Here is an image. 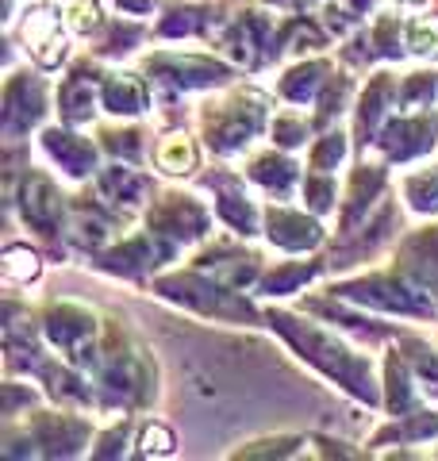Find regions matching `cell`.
Here are the masks:
<instances>
[{
	"label": "cell",
	"mask_w": 438,
	"mask_h": 461,
	"mask_svg": "<svg viewBox=\"0 0 438 461\" xmlns=\"http://www.w3.org/2000/svg\"><path fill=\"white\" fill-rule=\"evenodd\" d=\"M388 388H392V396H388V408H392V411H407V408H412V388H407V373L400 369L397 357L388 362Z\"/></svg>",
	"instance_id": "f1b7e54d"
},
{
	"label": "cell",
	"mask_w": 438,
	"mask_h": 461,
	"mask_svg": "<svg viewBox=\"0 0 438 461\" xmlns=\"http://www.w3.org/2000/svg\"><path fill=\"white\" fill-rule=\"evenodd\" d=\"M412 50H419V54H434L438 50V20H419V23H412Z\"/></svg>",
	"instance_id": "4dcf8cb0"
},
{
	"label": "cell",
	"mask_w": 438,
	"mask_h": 461,
	"mask_svg": "<svg viewBox=\"0 0 438 461\" xmlns=\"http://www.w3.org/2000/svg\"><path fill=\"white\" fill-rule=\"evenodd\" d=\"M219 215H224V220L235 230H242V235H251V230H254V208L246 204L242 196H224V200H219Z\"/></svg>",
	"instance_id": "d4e9b609"
},
{
	"label": "cell",
	"mask_w": 438,
	"mask_h": 461,
	"mask_svg": "<svg viewBox=\"0 0 438 461\" xmlns=\"http://www.w3.org/2000/svg\"><path fill=\"white\" fill-rule=\"evenodd\" d=\"M342 296L361 300V304H373V308H385V312H407V315H427L431 312L427 300L407 293V288L397 285V281H358V285H346Z\"/></svg>",
	"instance_id": "3957f363"
},
{
	"label": "cell",
	"mask_w": 438,
	"mask_h": 461,
	"mask_svg": "<svg viewBox=\"0 0 438 461\" xmlns=\"http://www.w3.org/2000/svg\"><path fill=\"white\" fill-rule=\"evenodd\" d=\"M258 123H261V108H239V112H231L227 120L212 131V147L215 150H235V147H242V142L258 131Z\"/></svg>",
	"instance_id": "4fadbf2b"
},
{
	"label": "cell",
	"mask_w": 438,
	"mask_h": 461,
	"mask_svg": "<svg viewBox=\"0 0 438 461\" xmlns=\"http://www.w3.org/2000/svg\"><path fill=\"white\" fill-rule=\"evenodd\" d=\"M407 5H419V0H407Z\"/></svg>",
	"instance_id": "7dc6e473"
},
{
	"label": "cell",
	"mask_w": 438,
	"mask_h": 461,
	"mask_svg": "<svg viewBox=\"0 0 438 461\" xmlns=\"http://www.w3.org/2000/svg\"><path fill=\"white\" fill-rule=\"evenodd\" d=\"M381 189V169H358L354 189H350V208H346V223H358V215L370 208V200Z\"/></svg>",
	"instance_id": "44dd1931"
},
{
	"label": "cell",
	"mask_w": 438,
	"mask_h": 461,
	"mask_svg": "<svg viewBox=\"0 0 438 461\" xmlns=\"http://www.w3.org/2000/svg\"><path fill=\"white\" fill-rule=\"evenodd\" d=\"M54 16L50 12H35V20H27V42H39L42 35H54Z\"/></svg>",
	"instance_id": "8d00e7d4"
},
{
	"label": "cell",
	"mask_w": 438,
	"mask_h": 461,
	"mask_svg": "<svg viewBox=\"0 0 438 461\" xmlns=\"http://www.w3.org/2000/svg\"><path fill=\"white\" fill-rule=\"evenodd\" d=\"M304 193H308V200H312V208H315V212H324V208H331L334 185H331L327 177H308V185H304Z\"/></svg>",
	"instance_id": "836d02e7"
},
{
	"label": "cell",
	"mask_w": 438,
	"mask_h": 461,
	"mask_svg": "<svg viewBox=\"0 0 438 461\" xmlns=\"http://www.w3.org/2000/svg\"><path fill=\"white\" fill-rule=\"evenodd\" d=\"M324 74H327V66H319V62L292 69V74L281 81V93H285L288 100H297V104H304L308 96L319 93V85H324Z\"/></svg>",
	"instance_id": "ac0fdd59"
},
{
	"label": "cell",
	"mask_w": 438,
	"mask_h": 461,
	"mask_svg": "<svg viewBox=\"0 0 438 461\" xmlns=\"http://www.w3.org/2000/svg\"><path fill=\"white\" fill-rule=\"evenodd\" d=\"M105 384L112 388V393H123V396H146V369H142L139 357L120 354L105 369Z\"/></svg>",
	"instance_id": "9a60e30c"
},
{
	"label": "cell",
	"mask_w": 438,
	"mask_h": 461,
	"mask_svg": "<svg viewBox=\"0 0 438 461\" xmlns=\"http://www.w3.org/2000/svg\"><path fill=\"white\" fill-rule=\"evenodd\" d=\"M93 23H96V8L93 5H78V8H73V27H78V32H89Z\"/></svg>",
	"instance_id": "60d3db41"
},
{
	"label": "cell",
	"mask_w": 438,
	"mask_h": 461,
	"mask_svg": "<svg viewBox=\"0 0 438 461\" xmlns=\"http://www.w3.org/2000/svg\"><path fill=\"white\" fill-rule=\"evenodd\" d=\"M142 189H146V181L135 177V173L123 169V166H115L100 177V193H105L108 200H127V204H135V200L142 196Z\"/></svg>",
	"instance_id": "ffe728a7"
},
{
	"label": "cell",
	"mask_w": 438,
	"mask_h": 461,
	"mask_svg": "<svg viewBox=\"0 0 438 461\" xmlns=\"http://www.w3.org/2000/svg\"><path fill=\"white\" fill-rule=\"evenodd\" d=\"M120 8H146V0H120Z\"/></svg>",
	"instance_id": "ee69618b"
},
{
	"label": "cell",
	"mask_w": 438,
	"mask_h": 461,
	"mask_svg": "<svg viewBox=\"0 0 438 461\" xmlns=\"http://www.w3.org/2000/svg\"><path fill=\"white\" fill-rule=\"evenodd\" d=\"M281 5H304V0H281Z\"/></svg>",
	"instance_id": "bcb514c9"
},
{
	"label": "cell",
	"mask_w": 438,
	"mask_h": 461,
	"mask_svg": "<svg viewBox=\"0 0 438 461\" xmlns=\"http://www.w3.org/2000/svg\"><path fill=\"white\" fill-rule=\"evenodd\" d=\"M158 293H166L173 300H185L208 315H231V320H251V304L239 300L235 293H227L224 285H212V281H200V277H169L158 285Z\"/></svg>",
	"instance_id": "7a4b0ae2"
},
{
	"label": "cell",
	"mask_w": 438,
	"mask_h": 461,
	"mask_svg": "<svg viewBox=\"0 0 438 461\" xmlns=\"http://www.w3.org/2000/svg\"><path fill=\"white\" fill-rule=\"evenodd\" d=\"M93 100H96V89L89 77H69L62 85V115L66 120H85L93 112Z\"/></svg>",
	"instance_id": "d6986e66"
},
{
	"label": "cell",
	"mask_w": 438,
	"mask_h": 461,
	"mask_svg": "<svg viewBox=\"0 0 438 461\" xmlns=\"http://www.w3.org/2000/svg\"><path fill=\"white\" fill-rule=\"evenodd\" d=\"M304 139V127L297 120H277V142H285V147H297Z\"/></svg>",
	"instance_id": "f35d334b"
},
{
	"label": "cell",
	"mask_w": 438,
	"mask_h": 461,
	"mask_svg": "<svg viewBox=\"0 0 438 461\" xmlns=\"http://www.w3.org/2000/svg\"><path fill=\"white\" fill-rule=\"evenodd\" d=\"M5 273H8V277H16V281H32L39 273V258L27 247H12L5 254Z\"/></svg>",
	"instance_id": "4316f807"
},
{
	"label": "cell",
	"mask_w": 438,
	"mask_h": 461,
	"mask_svg": "<svg viewBox=\"0 0 438 461\" xmlns=\"http://www.w3.org/2000/svg\"><path fill=\"white\" fill-rule=\"evenodd\" d=\"M377 47L385 54H400V39H397V20H381L377 27Z\"/></svg>",
	"instance_id": "74e56055"
},
{
	"label": "cell",
	"mask_w": 438,
	"mask_h": 461,
	"mask_svg": "<svg viewBox=\"0 0 438 461\" xmlns=\"http://www.w3.org/2000/svg\"><path fill=\"white\" fill-rule=\"evenodd\" d=\"M342 154H346V139H342V135H327V139L312 150V169L327 173V169H334V166L342 162Z\"/></svg>",
	"instance_id": "83f0119b"
},
{
	"label": "cell",
	"mask_w": 438,
	"mask_h": 461,
	"mask_svg": "<svg viewBox=\"0 0 438 461\" xmlns=\"http://www.w3.org/2000/svg\"><path fill=\"white\" fill-rule=\"evenodd\" d=\"M407 273L419 285H438V230H431V235H423L407 247Z\"/></svg>",
	"instance_id": "2e32d148"
},
{
	"label": "cell",
	"mask_w": 438,
	"mask_h": 461,
	"mask_svg": "<svg viewBox=\"0 0 438 461\" xmlns=\"http://www.w3.org/2000/svg\"><path fill=\"white\" fill-rule=\"evenodd\" d=\"M200 12H173L169 20H162V27L158 32L162 35H193V32H200Z\"/></svg>",
	"instance_id": "1f68e13d"
},
{
	"label": "cell",
	"mask_w": 438,
	"mask_h": 461,
	"mask_svg": "<svg viewBox=\"0 0 438 461\" xmlns=\"http://www.w3.org/2000/svg\"><path fill=\"white\" fill-rule=\"evenodd\" d=\"M35 435H39V446H47V454H73L85 442V423L50 415V420H39Z\"/></svg>",
	"instance_id": "7c38bea8"
},
{
	"label": "cell",
	"mask_w": 438,
	"mask_h": 461,
	"mask_svg": "<svg viewBox=\"0 0 438 461\" xmlns=\"http://www.w3.org/2000/svg\"><path fill=\"white\" fill-rule=\"evenodd\" d=\"M158 239H162V235H154V239H135V242H127V247L112 250V254H108V266H112V269H123V273L146 269V266L154 262V258H166V254H169V247H162Z\"/></svg>",
	"instance_id": "5bb4252c"
},
{
	"label": "cell",
	"mask_w": 438,
	"mask_h": 461,
	"mask_svg": "<svg viewBox=\"0 0 438 461\" xmlns=\"http://www.w3.org/2000/svg\"><path fill=\"white\" fill-rule=\"evenodd\" d=\"M23 215H27V223H35L47 235H54L58 220H62V200H58L54 185L47 177H39V173H32L23 181Z\"/></svg>",
	"instance_id": "8992f818"
},
{
	"label": "cell",
	"mask_w": 438,
	"mask_h": 461,
	"mask_svg": "<svg viewBox=\"0 0 438 461\" xmlns=\"http://www.w3.org/2000/svg\"><path fill=\"white\" fill-rule=\"evenodd\" d=\"M288 35H292V50H304V47H319L324 42V35H319V27H312V23H292L288 27Z\"/></svg>",
	"instance_id": "e575fe53"
},
{
	"label": "cell",
	"mask_w": 438,
	"mask_h": 461,
	"mask_svg": "<svg viewBox=\"0 0 438 461\" xmlns=\"http://www.w3.org/2000/svg\"><path fill=\"white\" fill-rule=\"evenodd\" d=\"M438 430V420H419V423H412V427H397V430H388V435H400V438H419V435H434ZM385 435V438H388Z\"/></svg>",
	"instance_id": "ab89813d"
},
{
	"label": "cell",
	"mask_w": 438,
	"mask_h": 461,
	"mask_svg": "<svg viewBox=\"0 0 438 461\" xmlns=\"http://www.w3.org/2000/svg\"><path fill=\"white\" fill-rule=\"evenodd\" d=\"M431 96H434V77H431V74H415V77L400 89L404 104H412V100H431Z\"/></svg>",
	"instance_id": "d6a6232c"
},
{
	"label": "cell",
	"mask_w": 438,
	"mask_h": 461,
	"mask_svg": "<svg viewBox=\"0 0 438 461\" xmlns=\"http://www.w3.org/2000/svg\"><path fill=\"white\" fill-rule=\"evenodd\" d=\"M350 5H354L358 12H365V8H370V5H373V0H350Z\"/></svg>",
	"instance_id": "f6af8a7d"
},
{
	"label": "cell",
	"mask_w": 438,
	"mask_h": 461,
	"mask_svg": "<svg viewBox=\"0 0 438 461\" xmlns=\"http://www.w3.org/2000/svg\"><path fill=\"white\" fill-rule=\"evenodd\" d=\"M154 69L178 85H212L224 77V66L208 62V58H158Z\"/></svg>",
	"instance_id": "30bf717a"
},
{
	"label": "cell",
	"mask_w": 438,
	"mask_h": 461,
	"mask_svg": "<svg viewBox=\"0 0 438 461\" xmlns=\"http://www.w3.org/2000/svg\"><path fill=\"white\" fill-rule=\"evenodd\" d=\"M388 77H377L373 81V89L365 93V100H361V127H373L377 120H381V112H385V100H388Z\"/></svg>",
	"instance_id": "484cf974"
},
{
	"label": "cell",
	"mask_w": 438,
	"mask_h": 461,
	"mask_svg": "<svg viewBox=\"0 0 438 461\" xmlns=\"http://www.w3.org/2000/svg\"><path fill=\"white\" fill-rule=\"evenodd\" d=\"M47 150L73 173V177L89 173L93 162H96V150L89 147V142L78 139V135H66V131H47Z\"/></svg>",
	"instance_id": "8fae6325"
},
{
	"label": "cell",
	"mask_w": 438,
	"mask_h": 461,
	"mask_svg": "<svg viewBox=\"0 0 438 461\" xmlns=\"http://www.w3.org/2000/svg\"><path fill=\"white\" fill-rule=\"evenodd\" d=\"M434 131H438V123L431 120V115H419V120H400V123H392L388 131L381 135V147L392 158H412V154L431 150Z\"/></svg>",
	"instance_id": "52a82bcc"
},
{
	"label": "cell",
	"mask_w": 438,
	"mask_h": 461,
	"mask_svg": "<svg viewBox=\"0 0 438 461\" xmlns=\"http://www.w3.org/2000/svg\"><path fill=\"white\" fill-rule=\"evenodd\" d=\"M269 239L285 250H308L319 242V227L308 220V215L297 212H273L269 215Z\"/></svg>",
	"instance_id": "9c48e42d"
},
{
	"label": "cell",
	"mask_w": 438,
	"mask_h": 461,
	"mask_svg": "<svg viewBox=\"0 0 438 461\" xmlns=\"http://www.w3.org/2000/svg\"><path fill=\"white\" fill-rule=\"evenodd\" d=\"M407 200H412L415 212H434L438 208V169L407 185Z\"/></svg>",
	"instance_id": "cb8c5ba5"
},
{
	"label": "cell",
	"mask_w": 438,
	"mask_h": 461,
	"mask_svg": "<svg viewBox=\"0 0 438 461\" xmlns=\"http://www.w3.org/2000/svg\"><path fill=\"white\" fill-rule=\"evenodd\" d=\"M112 150L135 158V135H112Z\"/></svg>",
	"instance_id": "b9f144b4"
},
{
	"label": "cell",
	"mask_w": 438,
	"mask_h": 461,
	"mask_svg": "<svg viewBox=\"0 0 438 461\" xmlns=\"http://www.w3.org/2000/svg\"><path fill=\"white\" fill-rule=\"evenodd\" d=\"M151 227L154 235H169V239H193L200 235L204 227H208V220H204V212L193 204V200H181V196H169L162 200V204L154 208L151 215Z\"/></svg>",
	"instance_id": "277c9868"
},
{
	"label": "cell",
	"mask_w": 438,
	"mask_h": 461,
	"mask_svg": "<svg viewBox=\"0 0 438 461\" xmlns=\"http://www.w3.org/2000/svg\"><path fill=\"white\" fill-rule=\"evenodd\" d=\"M142 450H146V454H166V450H173V435H169L166 427H146Z\"/></svg>",
	"instance_id": "d590c367"
},
{
	"label": "cell",
	"mask_w": 438,
	"mask_h": 461,
	"mask_svg": "<svg viewBox=\"0 0 438 461\" xmlns=\"http://www.w3.org/2000/svg\"><path fill=\"white\" fill-rule=\"evenodd\" d=\"M120 442H123V430H115V435L105 438V446H100V454L112 457V454H120Z\"/></svg>",
	"instance_id": "7bdbcfd3"
},
{
	"label": "cell",
	"mask_w": 438,
	"mask_h": 461,
	"mask_svg": "<svg viewBox=\"0 0 438 461\" xmlns=\"http://www.w3.org/2000/svg\"><path fill=\"white\" fill-rule=\"evenodd\" d=\"M251 177L261 181V185H277V189H285V185H292V177H297V169H292V162H285V158H261V162H254Z\"/></svg>",
	"instance_id": "603a6c76"
},
{
	"label": "cell",
	"mask_w": 438,
	"mask_h": 461,
	"mask_svg": "<svg viewBox=\"0 0 438 461\" xmlns=\"http://www.w3.org/2000/svg\"><path fill=\"white\" fill-rule=\"evenodd\" d=\"M158 162H162V169H169V173H188V169H193V162H196V154H193V147H188V139L173 135V139L162 142Z\"/></svg>",
	"instance_id": "7402d4cb"
},
{
	"label": "cell",
	"mask_w": 438,
	"mask_h": 461,
	"mask_svg": "<svg viewBox=\"0 0 438 461\" xmlns=\"http://www.w3.org/2000/svg\"><path fill=\"white\" fill-rule=\"evenodd\" d=\"M273 327L281 330L285 339L297 342L300 354L308 357V362H315L319 369L327 373V377H334L339 384H346L350 393H358L361 400H377V381H373L370 366H365L361 357L350 354L346 346H339V342L327 339V335H319L315 327L297 323L292 315H273Z\"/></svg>",
	"instance_id": "6da1fadb"
},
{
	"label": "cell",
	"mask_w": 438,
	"mask_h": 461,
	"mask_svg": "<svg viewBox=\"0 0 438 461\" xmlns=\"http://www.w3.org/2000/svg\"><path fill=\"white\" fill-rule=\"evenodd\" d=\"M105 104L112 108V112H127V115H135V112H142V104H146V93H142V85L135 81V77H108L105 81Z\"/></svg>",
	"instance_id": "e0dca14e"
},
{
	"label": "cell",
	"mask_w": 438,
	"mask_h": 461,
	"mask_svg": "<svg viewBox=\"0 0 438 461\" xmlns=\"http://www.w3.org/2000/svg\"><path fill=\"white\" fill-rule=\"evenodd\" d=\"M47 330H50V339L58 346H66V350H78V346L96 330V320H93V312H85L78 304H62V308L50 312Z\"/></svg>",
	"instance_id": "ba28073f"
},
{
	"label": "cell",
	"mask_w": 438,
	"mask_h": 461,
	"mask_svg": "<svg viewBox=\"0 0 438 461\" xmlns=\"http://www.w3.org/2000/svg\"><path fill=\"white\" fill-rule=\"evenodd\" d=\"M312 266H297V269H281V273H273V277L266 281V293H292L297 285H304L312 277Z\"/></svg>",
	"instance_id": "f546056e"
},
{
	"label": "cell",
	"mask_w": 438,
	"mask_h": 461,
	"mask_svg": "<svg viewBox=\"0 0 438 461\" xmlns=\"http://www.w3.org/2000/svg\"><path fill=\"white\" fill-rule=\"evenodd\" d=\"M39 115H42V85L35 77L8 81V89H5V127H8V135L32 127Z\"/></svg>",
	"instance_id": "5b68a950"
}]
</instances>
